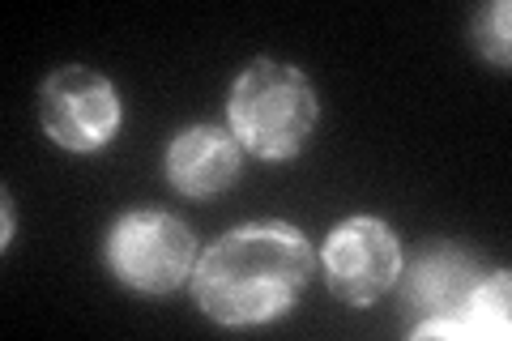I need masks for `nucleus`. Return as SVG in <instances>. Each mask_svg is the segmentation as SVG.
I'll list each match as a JSON object with an SVG mask.
<instances>
[{"instance_id": "1", "label": "nucleus", "mask_w": 512, "mask_h": 341, "mask_svg": "<svg viewBox=\"0 0 512 341\" xmlns=\"http://www.w3.org/2000/svg\"><path fill=\"white\" fill-rule=\"evenodd\" d=\"M312 243L291 222H248L192 269L197 307L218 324H265L291 312L312 278Z\"/></svg>"}, {"instance_id": "2", "label": "nucleus", "mask_w": 512, "mask_h": 341, "mask_svg": "<svg viewBox=\"0 0 512 341\" xmlns=\"http://www.w3.org/2000/svg\"><path fill=\"white\" fill-rule=\"evenodd\" d=\"M231 133L248 154L265 162L295 158L316 128V90L291 64L252 60L235 77L227 99Z\"/></svg>"}, {"instance_id": "3", "label": "nucleus", "mask_w": 512, "mask_h": 341, "mask_svg": "<svg viewBox=\"0 0 512 341\" xmlns=\"http://www.w3.org/2000/svg\"><path fill=\"white\" fill-rule=\"evenodd\" d=\"M107 265L124 286L141 290V295H167L197 269V239L175 214L133 209L111 226Z\"/></svg>"}, {"instance_id": "4", "label": "nucleus", "mask_w": 512, "mask_h": 341, "mask_svg": "<svg viewBox=\"0 0 512 341\" xmlns=\"http://www.w3.org/2000/svg\"><path fill=\"white\" fill-rule=\"evenodd\" d=\"M39 120L64 150H99L120 128V94L103 73L64 64L43 81Z\"/></svg>"}, {"instance_id": "5", "label": "nucleus", "mask_w": 512, "mask_h": 341, "mask_svg": "<svg viewBox=\"0 0 512 341\" xmlns=\"http://www.w3.org/2000/svg\"><path fill=\"white\" fill-rule=\"evenodd\" d=\"M325 278L342 303H376L402 278V243L380 218H346L325 243Z\"/></svg>"}, {"instance_id": "6", "label": "nucleus", "mask_w": 512, "mask_h": 341, "mask_svg": "<svg viewBox=\"0 0 512 341\" xmlns=\"http://www.w3.org/2000/svg\"><path fill=\"white\" fill-rule=\"evenodd\" d=\"M167 180L184 197H218L239 180V141L227 128L197 124L167 145Z\"/></svg>"}, {"instance_id": "7", "label": "nucleus", "mask_w": 512, "mask_h": 341, "mask_svg": "<svg viewBox=\"0 0 512 341\" xmlns=\"http://www.w3.org/2000/svg\"><path fill=\"white\" fill-rule=\"evenodd\" d=\"M474 286H478L474 261L466 252L448 248V243L419 256L410 269V299H414V307H423L427 316H457Z\"/></svg>"}, {"instance_id": "8", "label": "nucleus", "mask_w": 512, "mask_h": 341, "mask_svg": "<svg viewBox=\"0 0 512 341\" xmlns=\"http://www.w3.org/2000/svg\"><path fill=\"white\" fill-rule=\"evenodd\" d=\"M508 273H495V278H478V286L470 290V299L461 303V312L453 316L461 337H483V341H504L508 337Z\"/></svg>"}, {"instance_id": "9", "label": "nucleus", "mask_w": 512, "mask_h": 341, "mask_svg": "<svg viewBox=\"0 0 512 341\" xmlns=\"http://www.w3.org/2000/svg\"><path fill=\"white\" fill-rule=\"evenodd\" d=\"M508 0H495L483 13L474 18V39H478V52L495 64H508Z\"/></svg>"}]
</instances>
